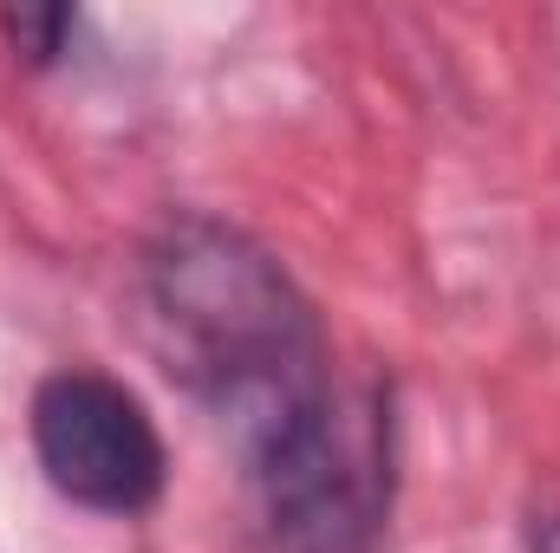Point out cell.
Instances as JSON below:
<instances>
[{
	"instance_id": "cell-1",
	"label": "cell",
	"mask_w": 560,
	"mask_h": 553,
	"mask_svg": "<svg viewBox=\"0 0 560 553\" xmlns=\"http://www.w3.org/2000/svg\"><path fill=\"white\" fill-rule=\"evenodd\" d=\"M170 378L229 443L280 553H378L398 495L392 385H346L332 332L268 242L170 209L138 255Z\"/></svg>"
},
{
	"instance_id": "cell-2",
	"label": "cell",
	"mask_w": 560,
	"mask_h": 553,
	"mask_svg": "<svg viewBox=\"0 0 560 553\" xmlns=\"http://www.w3.org/2000/svg\"><path fill=\"white\" fill-rule=\"evenodd\" d=\"M26 443L46 489L105 521H138L170 489V449L150 404L92 365H59L33 385Z\"/></svg>"
},
{
	"instance_id": "cell-3",
	"label": "cell",
	"mask_w": 560,
	"mask_h": 553,
	"mask_svg": "<svg viewBox=\"0 0 560 553\" xmlns=\"http://www.w3.org/2000/svg\"><path fill=\"white\" fill-rule=\"evenodd\" d=\"M79 39V7H0V46L26 72H52L72 59Z\"/></svg>"
},
{
	"instance_id": "cell-4",
	"label": "cell",
	"mask_w": 560,
	"mask_h": 553,
	"mask_svg": "<svg viewBox=\"0 0 560 553\" xmlns=\"http://www.w3.org/2000/svg\"><path fill=\"white\" fill-rule=\"evenodd\" d=\"M515 553H560V495L528 508V521L515 534Z\"/></svg>"
}]
</instances>
